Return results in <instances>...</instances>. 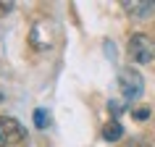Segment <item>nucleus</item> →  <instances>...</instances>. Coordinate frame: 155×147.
Wrapping results in <instances>:
<instances>
[{"label":"nucleus","mask_w":155,"mask_h":147,"mask_svg":"<svg viewBox=\"0 0 155 147\" xmlns=\"http://www.w3.org/2000/svg\"><path fill=\"white\" fill-rule=\"evenodd\" d=\"M118 90H121V97L126 100V103L139 100L142 92H145V79H142V74H139L137 68H131V66L121 68V71H118Z\"/></svg>","instance_id":"f257e3e1"},{"label":"nucleus","mask_w":155,"mask_h":147,"mask_svg":"<svg viewBox=\"0 0 155 147\" xmlns=\"http://www.w3.org/2000/svg\"><path fill=\"white\" fill-rule=\"evenodd\" d=\"M126 53H129L131 63H139V66L150 63V60L155 58V42H153V37H147V34H131L129 45H126Z\"/></svg>","instance_id":"f03ea898"},{"label":"nucleus","mask_w":155,"mask_h":147,"mask_svg":"<svg viewBox=\"0 0 155 147\" xmlns=\"http://www.w3.org/2000/svg\"><path fill=\"white\" fill-rule=\"evenodd\" d=\"M26 137V129L13 116H0V147H16Z\"/></svg>","instance_id":"7ed1b4c3"},{"label":"nucleus","mask_w":155,"mask_h":147,"mask_svg":"<svg viewBox=\"0 0 155 147\" xmlns=\"http://www.w3.org/2000/svg\"><path fill=\"white\" fill-rule=\"evenodd\" d=\"M53 37H55V26H53V21H48V18H40V21L29 29V45H32L34 50H40V53L53 47Z\"/></svg>","instance_id":"20e7f679"},{"label":"nucleus","mask_w":155,"mask_h":147,"mask_svg":"<svg viewBox=\"0 0 155 147\" xmlns=\"http://www.w3.org/2000/svg\"><path fill=\"white\" fill-rule=\"evenodd\" d=\"M121 8L129 13V16L134 18H150L155 13V0H124L121 3Z\"/></svg>","instance_id":"39448f33"},{"label":"nucleus","mask_w":155,"mask_h":147,"mask_svg":"<svg viewBox=\"0 0 155 147\" xmlns=\"http://www.w3.org/2000/svg\"><path fill=\"white\" fill-rule=\"evenodd\" d=\"M124 134V126L118 121H108L105 126H103V139H108V142H118Z\"/></svg>","instance_id":"423d86ee"},{"label":"nucleus","mask_w":155,"mask_h":147,"mask_svg":"<svg viewBox=\"0 0 155 147\" xmlns=\"http://www.w3.org/2000/svg\"><path fill=\"white\" fill-rule=\"evenodd\" d=\"M32 118H34V126H37V129H48L50 126V113L45 110V108H37V110L32 113Z\"/></svg>","instance_id":"0eeeda50"},{"label":"nucleus","mask_w":155,"mask_h":147,"mask_svg":"<svg viewBox=\"0 0 155 147\" xmlns=\"http://www.w3.org/2000/svg\"><path fill=\"white\" fill-rule=\"evenodd\" d=\"M108 110H110V116H113V121H118V116H121L124 105L118 103V100H110V103H108Z\"/></svg>","instance_id":"6e6552de"},{"label":"nucleus","mask_w":155,"mask_h":147,"mask_svg":"<svg viewBox=\"0 0 155 147\" xmlns=\"http://www.w3.org/2000/svg\"><path fill=\"white\" fill-rule=\"evenodd\" d=\"M131 118H137V121H147V118H150V108H134V110H131Z\"/></svg>","instance_id":"1a4fd4ad"},{"label":"nucleus","mask_w":155,"mask_h":147,"mask_svg":"<svg viewBox=\"0 0 155 147\" xmlns=\"http://www.w3.org/2000/svg\"><path fill=\"white\" fill-rule=\"evenodd\" d=\"M13 8H16V3H0V16H8Z\"/></svg>","instance_id":"9d476101"},{"label":"nucleus","mask_w":155,"mask_h":147,"mask_svg":"<svg viewBox=\"0 0 155 147\" xmlns=\"http://www.w3.org/2000/svg\"><path fill=\"white\" fill-rule=\"evenodd\" d=\"M3 97H5V95H3V90H0V103H3Z\"/></svg>","instance_id":"9b49d317"}]
</instances>
